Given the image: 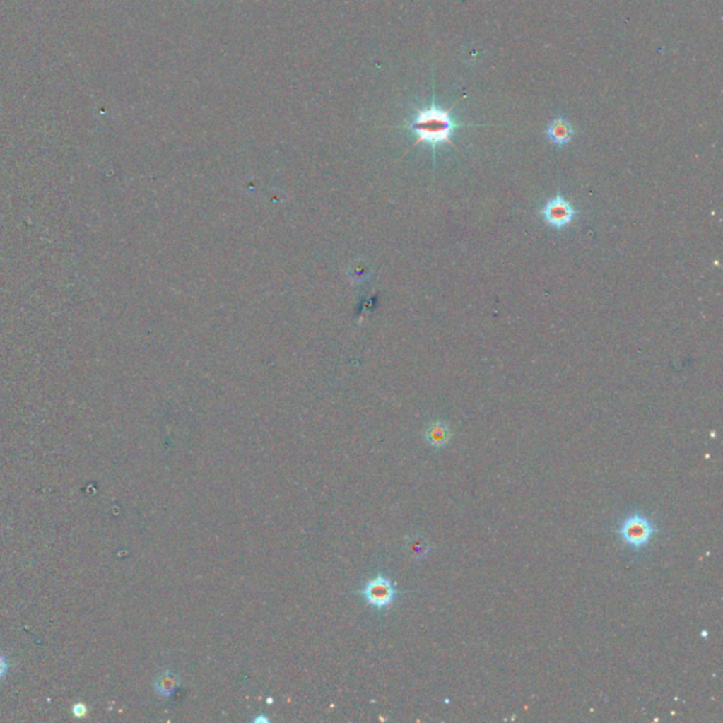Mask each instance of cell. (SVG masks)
<instances>
[{"instance_id":"cell-1","label":"cell","mask_w":723,"mask_h":723,"mask_svg":"<svg viewBox=\"0 0 723 723\" xmlns=\"http://www.w3.org/2000/svg\"><path fill=\"white\" fill-rule=\"evenodd\" d=\"M465 126L471 124L459 122L452 116V109H442L435 102L417 109L407 123V127L416 137L414 144L424 143L434 151L437 147L444 144L454 147L452 137L455 131Z\"/></svg>"},{"instance_id":"cell-2","label":"cell","mask_w":723,"mask_h":723,"mask_svg":"<svg viewBox=\"0 0 723 723\" xmlns=\"http://www.w3.org/2000/svg\"><path fill=\"white\" fill-rule=\"evenodd\" d=\"M657 533V524L646 513L642 512L630 513L623 519V522H621L619 527L616 529L619 539L635 551L646 548Z\"/></svg>"},{"instance_id":"cell-3","label":"cell","mask_w":723,"mask_h":723,"mask_svg":"<svg viewBox=\"0 0 723 723\" xmlns=\"http://www.w3.org/2000/svg\"><path fill=\"white\" fill-rule=\"evenodd\" d=\"M400 592L396 589L394 584L384 575H377L372 578L360 589V595L363 596L365 602L379 611L390 608L394 604Z\"/></svg>"},{"instance_id":"cell-4","label":"cell","mask_w":723,"mask_h":723,"mask_svg":"<svg viewBox=\"0 0 723 723\" xmlns=\"http://www.w3.org/2000/svg\"><path fill=\"white\" fill-rule=\"evenodd\" d=\"M540 215L550 226L556 229H563L574 222V219L578 216V211L567 198H564L563 195H557L546 202V205L540 211Z\"/></svg>"},{"instance_id":"cell-5","label":"cell","mask_w":723,"mask_h":723,"mask_svg":"<svg viewBox=\"0 0 723 723\" xmlns=\"http://www.w3.org/2000/svg\"><path fill=\"white\" fill-rule=\"evenodd\" d=\"M424 437H425L427 442L433 448L441 449V448H444L445 445L449 444L451 437H452V431H451L449 425L445 421H434V423H431L427 427V430L424 433Z\"/></svg>"},{"instance_id":"cell-6","label":"cell","mask_w":723,"mask_h":723,"mask_svg":"<svg viewBox=\"0 0 723 723\" xmlns=\"http://www.w3.org/2000/svg\"><path fill=\"white\" fill-rule=\"evenodd\" d=\"M547 136L551 143L557 146H565L574 137V127L567 119L558 117L550 123L547 129Z\"/></svg>"},{"instance_id":"cell-7","label":"cell","mask_w":723,"mask_h":723,"mask_svg":"<svg viewBox=\"0 0 723 723\" xmlns=\"http://www.w3.org/2000/svg\"><path fill=\"white\" fill-rule=\"evenodd\" d=\"M181 686L180 677L172 671L161 673L154 681V691L161 698H170Z\"/></svg>"},{"instance_id":"cell-8","label":"cell","mask_w":723,"mask_h":723,"mask_svg":"<svg viewBox=\"0 0 723 723\" xmlns=\"http://www.w3.org/2000/svg\"><path fill=\"white\" fill-rule=\"evenodd\" d=\"M431 544L427 539H424L423 536H410L407 537L406 540V551L407 554L413 558V560H424L425 557L430 556L431 553Z\"/></svg>"},{"instance_id":"cell-9","label":"cell","mask_w":723,"mask_h":723,"mask_svg":"<svg viewBox=\"0 0 723 723\" xmlns=\"http://www.w3.org/2000/svg\"><path fill=\"white\" fill-rule=\"evenodd\" d=\"M72 715L75 718H83L88 715V708L82 703H78L72 707Z\"/></svg>"},{"instance_id":"cell-10","label":"cell","mask_w":723,"mask_h":723,"mask_svg":"<svg viewBox=\"0 0 723 723\" xmlns=\"http://www.w3.org/2000/svg\"><path fill=\"white\" fill-rule=\"evenodd\" d=\"M8 669H10V667H8V662H7V660H6V659L0 654V681H1L6 676H7Z\"/></svg>"},{"instance_id":"cell-11","label":"cell","mask_w":723,"mask_h":723,"mask_svg":"<svg viewBox=\"0 0 723 723\" xmlns=\"http://www.w3.org/2000/svg\"><path fill=\"white\" fill-rule=\"evenodd\" d=\"M253 722L267 723L269 722V718H266V717H259V718H254V719H253Z\"/></svg>"}]
</instances>
